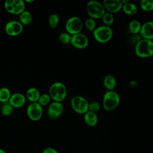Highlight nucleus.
Listing matches in <instances>:
<instances>
[{
	"label": "nucleus",
	"mask_w": 153,
	"mask_h": 153,
	"mask_svg": "<svg viewBox=\"0 0 153 153\" xmlns=\"http://www.w3.org/2000/svg\"><path fill=\"white\" fill-rule=\"evenodd\" d=\"M134 51L136 54L141 58H148L153 56V41L141 38L135 44Z\"/></svg>",
	"instance_id": "f257e3e1"
},
{
	"label": "nucleus",
	"mask_w": 153,
	"mask_h": 153,
	"mask_svg": "<svg viewBox=\"0 0 153 153\" xmlns=\"http://www.w3.org/2000/svg\"><path fill=\"white\" fill-rule=\"evenodd\" d=\"M48 94L53 101L62 102L67 96L66 87L62 82H55L50 87Z\"/></svg>",
	"instance_id": "f03ea898"
},
{
	"label": "nucleus",
	"mask_w": 153,
	"mask_h": 153,
	"mask_svg": "<svg viewBox=\"0 0 153 153\" xmlns=\"http://www.w3.org/2000/svg\"><path fill=\"white\" fill-rule=\"evenodd\" d=\"M120 102L118 93L114 90H106L103 97L102 105L106 111H112L118 107Z\"/></svg>",
	"instance_id": "7ed1b4c3"
},
{
	"label": "nucleus",
	"mask_w": 153,
	"mask_h": 153,
	"mask_svg": "<svg viewBox=\"0 0 153 153\" xmlns=\"http://www.w3.org/2000/svg\"><path fill=\"white\" fill-rule=\"evenodd\" d=\"M86 10L90 17L94 20L102 19L106 13L103 4L96 0L89 1L86 5Z\"/></svg>",
	"instance_id": "20e7f679"
},
{
	"label": "nucleus",
	"mask_w": 153,
	"mask_h": 153,
	"mask_svg": "<svg viewBox=\"0 0 153 153\" xmlns=\"http://www.w3.org/2000/svg\"><path fill=\"white\" fill-rule=\"evenodd\" d=\"M93 35L96 41L101 44H105L112 39L113 31L111 27L102 25L96 27L93 32Z\"/></svg>",
	"instance_id": "39448f33"
},
{
	"label": "nucleus",
	"mask_w": 153,
	"mask_h": 153,
	"mask_svg": "<svg viewBox=\"0 0 153 153\" xmlns=\"http://www.w3.org/2000/svg\"><path fill=\"white\" fill-rule=\"evenodd\" d=\"M82 27V21L77 16H72L69 18L65 24L66 32L71 35L81 33Z\"/></svg>",
	"instance_id": "423d86ee"
},
{
	"label": "nucleus",
	"mask_w": 153,
	"mask_h": 153,
	"mask_svg": "<svg viewBox=\"0 0 153 153\" xmlns=\"http://www.w3.org/2000/svg\"><path fill=\"white\" fill-rule=\"evenodd\" d=\"M71 105L72 109L79 114H84L88 111V102L82 96H74L71 100Z\"/></svg>",
	"instance_id": "0eeeda50"
},
{
	"label": "nucleus",
	"mask_w": 153,
	"mask_h": 153,
	"mask_svg": "<svg viewBox=\"0 0 153 153\" xmlns=\"http://www.w3.org/2000/svg\"><path fill=\"white\" fill-rule=\"evenodd\" d=\"M26 114L28 118L33 121H39L43 114V107L38 102L30 103L27 107Z\"/></svg>",
	"instance_id": "6e6552de"
},
{
	"label": "nucleus",
	"mask_w": 153,
	"mask_h": 153,
	"mask_svg": "<svg viewBox=\"0 0 153 153\" xmlns=\"http://www.w3.org/2000/svg\"><path fill=\"white\" fill-rule=\"evenodd\" d=\"M23 26L19 20L8 21L5 25V31L10 36H16L22 33Z\"/></svg>",
	"instance_id": "1a4fd4ad"
},
{
	"label": "nucleus",
	"mask_w": 153,
	"mask_h": 153,
	"mask_svg": "<svg viewBox=\"0 0 153 153\" xmlns=\"http://www.w3.org/2000/svg\"><path fill=\"white\" fill-rule=\"evenodd\" d=\"M64 106L62 102L53 101L51 103L47 109V116L50 119L55 120L59 118L63 112Z\"/></svg>",
	"instance_id": "9d476101"
},
{
	"label": "nucleus",
	"mask_w": 153,
	"mask_h": 153,
	"mask_svg": "<svg viewBox=\"0 0 153 153\" xmlns=\"http://www.w3.org/2000/svg\"><path fill=\"white\" fill-rule=\"evenodd\" d=\"M71 44L77 49H84L89 44L88 37L82 33H79L72 35Z\"/></svg>",
	"instance_id": "9b49d317"
},
{
	"label": "nucleus",
	"mask_w": 153,
	"mask_h": 153,
	"mask_svg": "<svg viewBox=\"0 0 153 153\" xmlns=\"http://www.w3.org/2000/svg\"><path fill=\"white\" fill-rule=\"evenodd\" d=\"M26 102V96L21 93L17 92L11 94L8 103L14 108H20L25 105Z\"/></svg>",
	"instance_id": "f8f14e48"
},
{
	"label": "nucleus",
	"mask_w": 153,
	"mask_h": 153,
	"mask_svg": "<svg viewBox=\"0 0 153 153\" xmlns=\"http://www.w3.org/2000/svg\"><path fill=\"white\" fill-rule=\"evenodd\" d=\"M103 5L105 10L112 14L120 11L123 7L121 0H104Z\"/></svg>",
	"instance_id": "ddd939ff"
},
{
	"label": "nucleus",
	"mask_w": 153,
	"mask_h": 153,
	"mask_svg": "<svg viewBox=\"0 0 153 153\" xmlns=\"http://www.w3.org/2000/svg\"><path fill=\"white\" fill-rule=\"evenodd\" d=\"M140 35L143 39L153 40V20L142 24Z\"/></svg>",
	"instance_id": "4468645a"
},
{
	"label": "nucleus",
	"mask_w": 153,
	"mask_h": 153,
	"mask_svg": "<svg viewBox=\"0 0 153 153\" xmlns=\"http://www.w3.org/2000/svg\"><path fill=\"white\" fill-rule=\"evenodd\" d=\"M84 121L89 127H94L98 123V117L96 113L87 111L84 114Z\"/></svg>",
	"instance_id": "2eb2a0df"
},
{
	"label": "nucleus",
	"mask_w": 153,
	"mask_h": 153,
	"mask_svg": "<svg viewBox=\"0 0 153 153\" xmlns=\"http://www.w3.org/2000/svg\"><path fill=\"white\" fill-rule=\"evenodd\" d=\"M41 93L39 90L36 87H30L27 89L26 93V98L29 100L30 103L38 102Z\"/></svg>",
	"instance_id": "dca6fc26"
},
{
	"label": "nucleus",
	"mask_w": 153,
	"mask_h": 153,
	"mask_svg": "<svg viewBox=\"0 0 153 153\" xmlns=\"http://www.w3.org/2000/svg\"><path fill=\"white\" fill-rule=\"evenodd\" d=\"M103 82L107 90H114L117 84L116 79L112 75H106L103 79Z\"/></svg>",
	"instance_id": "f3484780"
},
{
	"label": "nucleus",
	"mask_w": 153,
	"mask_h": 153,
	"mask_svg": "<svg viewBox=\"0 0 153 153\" xmlns=\"http://www.w3.org/2000/svg\"><path fill=\"white\" fill-rule=\"evenodd\" d=\"M122 10L125 14L127 15L133 16L137 13L138 9L136 5L129 1L128 3L123 5Z\"/></svg>",
	"instance_id": "a211bd4d"
},
{
	"label": "nucleus",
	"mask_w": 153,
	"mask_h": 153,
	"mask_svg": "<svg viewBox=\"0 0 153 153\" xmlns=\"http://www.w3.org/2000/svg\"><path fill=\"white\" fill-rule=\"evenodd\" d=\"M32 20V15L31 13L27 10L24 11L19 15V22L23 26L29 25Z\"/></svg>",
	"instance_id": "6ab92c4d"
},
{
	"label": "nucleus",
	"mask_w": 153,
	"mask_h": 153,
	"mask_svg": "<svg viewBox=\"0 0 153 153\" xmlns=\"http://www.w3.org/2000/svg\"><path fill=\"white\" fill-rule=\"evenodd\" d=\"M11 94V91L8 87H1L0 88V102L3 103H8Z\"/></svg>",
	"instance_id": "aec40b11"
},
{
	"label": "nucleus",
	"mask_w": 153,
	"mask_h": 153,
	"mask_svg": "<svg viewBox=\"0 0 153 153\" xmlns=\"http://www.w3.org/2000/svg\"><path fill=\"white\" fill-rule=\"evenodd\" d=\"M142 24L137 20H131L128 24V29L130 32L133 34H137L140 33Z\"/></svg>",
	"instance_id": "412c9836"
},
{
	"label": "nucleus",
	"mask_w": 153,
	"mask_h": 153,
	"mask_svg": "<svg viewBox=\"0 0 153 153\" xmlns=\"http://www.w3.org/2000/svg\"><path fill=\"white\" fill-rule=\"evenodd\" d=\"M25 3L23 0H14V10L13 14L20 15L25 11Z\"/></svg>",
	"instance_id": "4be33fe9"
},
{
	"label": "nucleus",
	"mask_w": 153,
	"mask_h": 153,
	"mask_svg": "<svg viewBox=\"0 0 153 153\" xmlns=\"http://www.w3.org/2000/svg\"><path fill=\"white\" fill-rule=\"evenodd\" d=\"M59 21L60 19L59 15L55 13L51 14L48 17V25L51 29L56 28L58 26Z\"/></svg>",
	"instance_id": "5701e85b"
},
{
	"label": "nucleus",
	"mask_w": 153,
	"mask_h": 153,
	"mask_svg": "<svg viewBox=\"0 0 153 153\" xmlns=\"http://www.w3.org/2000/svg\"><path fill=\"white\" fill-rule=\"evenodd\" d=\"M141 9L146 12L153 11V0H142L140 2Z\"/></svg>",
	"instance_id": "b1692460"
},
{
	"label": "nucleus",
	"mask_w": 153,
	"mask_h": 153,
	"mask_svg": "<svg viewBox=\"0 0 153 153\" xmlns=\"http://www.w3.org/2000/svg\"><path fill=\"white\" fill-rule=\"evenodd\" d=\"M102 20L103 23L104 24L103 25L110 27V26H111L114 23V17L112 13L106 12L102 17Z\"/></svg>",
	"instance_id": "393cba45"
},
{
	"label": "nucleus",
	"mask_w": 153,
	"mask_h": 153,
	"mask_svg": "<svg viewBox=\"0 0 153 153\" xmlns=\"http://www.w3.org/2000/svg\"><path fill=\"white\" fill-rule=\"evenodd\" d=\"M51 99L48 93H43L40 95V97L38 100V103L42 107H44L50 103Z\"/></svg>",
	"instance_id": "a878e982"
},
{
	"label": "nucleus",
	"mask_w": 153,
	"mask_h": 153,
	"mask_svg": "<svg viewBox=\"0 0 153 153\" xmlns=\"http://www.w3.org/2000/svg\"><path fill=\"white\" fill-rule=\"evenodd\" d=\"M14 108L8 102L6 103H4V105L2 106L1 112L2 115L5 117H8L11 115V114L13 112Z\"/></svg>",
	"instance_id": "bb28decb"
},
{
	"label": "nucleus",
	"mask_w": 153,
	"mask_h": 153,
	"mask_svg": "<svg viewBox=\"0 0 153 153\" xmlns=\"http://www.w3.org/2000/svg\"><path fill=\"white\" fill-rule=\"evenodd\" d=\"M84 25L85 28L90 32H93L96 28V23L94 19L89 17L85 21Z\"/></svg>",
	"instance_id": "cd10ccee"
},
{
	"label": "nucleus",
	"mask_w": 153,
	"mask_h": 153,
	"mask_svg": "<svg viewBox=\"0 0 153 153\" xmlns=\"http://www.w3.org/2000/svg\"><path fill=\"white\" fill-rule=\"evenodd\" d=\"M72 35L66 32H62L59 35V40L63 44H68L71 43Z\"/></svg>",
	"instance_id": "c85d7f7f"
},
{
	"label": "nucleus",
	"mask_w": 153,
	"mask_h": 153,
	"mask_svg": "<svg viewBox=\"0 0 153 153\" xmlns=\"http://www.w3.org/2000/svg\"><path fill=\"white\" fill-rule=\"evenodd\" d=\"M5 10L9 13L13 14L14 10V0H7L4 2Z\"/></svg>",
	"instance_id": "c756f323"
},
{
	"label": "nucleus",
	"mask_w": 153,
	"mask_h": 153,
	"mask_svg": "<svg viewBox=\"0 0 153 153\" xmlns=\"http://www.w3.org/2000/svg\"><path fill=\"white\" fill-rule=\"evenodd\" d=\"M100 105L98 102L93 101L88 103V111L96 113L100 110Z\"/></svg>",
	"instance_id": "7c9ffc66"
},
{
	"label": "nucleus",
	"mask_w": 153,
	"mask_h": 153,
	"mask_svg": "<svg viewBox=\"0 0 153 153\" xmlns=\"http://www.w3.org/2000/svg\"><path fill=\"white\" fill-rule=\"evenodd\" d=\"M42 153H59L56 149L51 147H47L43 149Z\"/></svg>",
	"instance_id": "2f4dec72"
},
{
	"label": "nucleus",
	"mask_w": 153,
	"mask_h": 153,
	"mask_svg": "<svg viewBox=\"0 0 153 153\" xmlns=\"http://www.w3.org/2000/svg\"><path fill=\"white\" fill-rule=\"evenodd\" d=\"M130 84L131 85V87H134L136 85V82L134 81H131V82H130Z\"/></svg>",
	"instance_id": "473e14b6"
},
{
	"label": "nucleus",
	"mask_w": 153,
	"mask_h": 153,
	"mask_svg": "<svg viewBox=\"0 0 153 153\" xmlns=\"http://www.w3.org/2000/svg\"><path fill=\"white\" fill-rule=\"evenodd\" d=\"M121 2L123 5H124L127 3H128L129 2V1H128V0H121Z\"/></svg>",
	"instance_id": "72a5a7b5"
},
{
	"label": "nucleus",
	"mask_w": 153,
	"mask_h": 153,
	"mask_svg": "<svg viewBox=\"0 0 153 153\" xmlns=\"http://www.w3.org/2000/svg\"><path fill=\"white\" fill-rule=\"evenodd\" d=\"M34 1L33 0H25L24 2L25 3V2H27V3H31V2H33Z\"/></svg>",
	"instance_id": "f704fd0d"
},
{
	"label": "nucleus",
	"mask_w": 153,
	"mask_h": 153,
	"mask_svg": "<svg viewBox=\"0 0 153 153\" xmlns=\"http://www.w3.org/2000/svg\"><path fill=\"white\" fill-rule=\"evenodd\" d=\"M0 153H6V152L4 149L0 148Z\"/></svg>",
	"instance_id": "c9c22d12"
}]
</instances>
